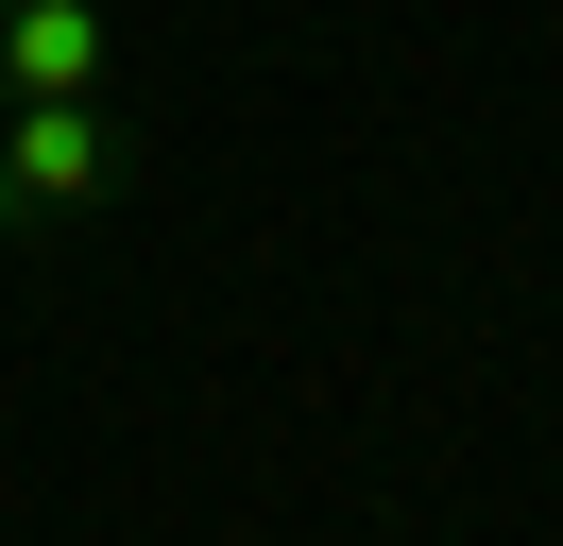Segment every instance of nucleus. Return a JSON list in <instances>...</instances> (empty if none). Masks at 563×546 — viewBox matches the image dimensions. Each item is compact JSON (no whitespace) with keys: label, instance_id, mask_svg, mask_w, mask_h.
Returning <instances> with one entry per match:
<instances>
[{"label":"nucleus","instance_id":"obj_1","mask_svg":"<svg viewBox=\"0 0 563 546\" xmlns=\"http://www.w3.org/2000/svg\"><path fill=\"white\" fill-rule=\"evenodd\" d=\"M0 171H18L35 222H69V205H103L137 171V136H120V102H0Z\"/></svg>","mask_w":563,"mask_h":546},{"label":"nucleus","instance_id":"obj_2","mask_svg":"<svg viewBox=\"0 0 563 546\" xmlns=\"http://www.w3.org/2000/svg\"><path fill=\"white\" fill-rule=\"evenodd\" d=\"M120 18L103 0H0V102H103Z\"/></svg>","mask_w":563,"mask_h":546},{"label":"nucleus","instance_id":"obj_3","mask_svg":"<svg viewBox=\"0 0 563 546\" xmlns=\"http://www.w3.org/2000/svg\"><path fill=\"white\" fill-rule=\"evenodd\" d=\"M18 222H35V205H18V171H0V239H18Z\"/></svg>","mask_w":563,"mask_h":546}]
</instances>
